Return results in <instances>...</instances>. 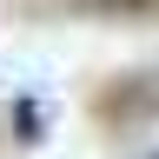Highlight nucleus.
<instances>
[{"mask_svg":"<svg viewBox=\"0 0 159 159\" xmlns=\"http://www.w3.org/2000/svg\"><path fill=\"white\" fill-rule=\"evenodd\" d=\"M20 139H40V106L33 99H20Z\"/></svg>","mask_w":159,"mask_h":159,"instance_id":"nucleus-1","label":"nucleus"},{"mask_svg":"<svg viewBox=\"0 0 159 159\" xmlns=\"http://www.w3.org/2000/svg\"><path fill=\"white\" fill-rule=\"evenodd\" d=\"M146 159H159V152H146Z\"/></svg>","mask_w":159,"mask_h":159,"instance_id":"nucleus-2","label":"nucleus"}]
</instances>
